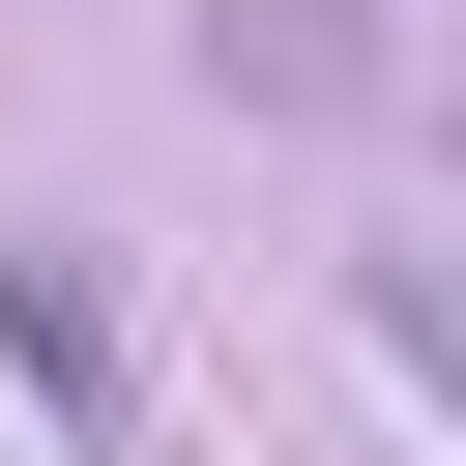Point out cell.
I'll list each match as a JSON object with an SVG mask.
<instances>
[{"label":"cell","instance_id":"obj_2","mask_svg":"<svg viewBox=\"0 0 466 466\" xmlns=\"http://www.w3.org/2000/svg\"><path fill=\"white\" fill-rule=\"evenodd\" d=\"M379 350H408V379L466 408V262H379Z\"/></svg>","mask_w":466,"mask_h":466},{"label":"cell","instance_id":"obj_1","mask_svg":"<svg viewBox=\"0 0 466 466\" xmlns=\"http://www.w3.org/2000/svg\"><path fill=\"white\" fill-rule=\"evenodd\" d=\"M0 350H29V408H58V437H116V291H87L58 233H0Z\"/></svg>","mask_w":466,"mask_h":466}]
</instances>
